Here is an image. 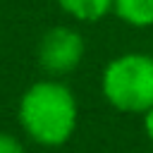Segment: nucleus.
Segmentation results:
<instances>
[{
	"mask_svg": "<svg viewBox=\"0 0 153 153\" xmlns=\"http://www.w3.org/2000/svg\"><path fill=\"white\" fill-rule=\"evenodd\" d=\"M84 57H86V38L74 26L57 24V26H50L38 38V45H36L38 67L53 79H62L76 72Z\"/></svg>",
	"mask_w": 153,
	"mask_h": 153,
	"instance_id": "obj_3",
	"label": "nucleus"
},
{
	"mask_svg": "<svg viewBox=\"0 0 153 153\" xmlns=\"http://www.w3.org/2000/svg\"><path fill=\"white\" fill-rule=\"evenodd\" d=\"M57 7L79 24H96L112 14L115 0H55Z\"/></svg>",
	"mask_w": 153,
	"mask_h": 153,
	"instance_id": "obj_4",
	"label": "nucleus"
},
{
	"mask_svg": "<svg viewBox=\"0 0 153 153\" xmlns=\"http://www.w3.org/2000/svg\"><path fill=\"white\" fill-rule=\"evenodd\" d=\"M103 98L124 115H143L153 108V55L122 53L115 55L100 74Z\"/></svg>",
	"mask_w": 153,
	"mask_h": 153,
	"instance_id": "obj_2",
	"label": "nucleus"
},
{
	"mask_svg": "<svg viewBox=\"0 0 153 153\" xmlns=\"http://www.w3.org/2000/svg\"><path fill=\"white\" fill-rule=\"evenodd\" d=\"M17 120L33 143L60 148L76 131L79 103L65 81L45 76L24 88L17 105Z\"/></svg>",
	"mask_w": 153,
	"mask_h": 153,
	"instance_id": "obj_1",
	"label": "nucleus"
},
{
	"mask_svg": "<svg viewBox=\"0 0 153 153\" xmlns=\"http://www.w3.org/2000/svg\"><path fill=\"white\" fill-rule=\"evenodd\" d=\"M112 14L131 29L153 26V0H115Z\"/></svg>",
	"mask_w": 153,
	"mask_h": 153,
	"instance_id": "obj_5",
	"label": "nucleus"
},
{
	"mask_svg": "<svg viewBox=\"0 0 153 153\" xmlns=\"http://www.w3.org/2000/svg\"><path fill=\"white\" fill-rule=\"evenodd\" d=\"M0 153H26V148L14 134L0 131Z\"/></svg>",
	"mask_w": 153,
	"mask_h": 153,
	"instance_id": "obj_6",
	"label": "nucleus"
},
{
	"mask_svg": "<svg viewBox=\"0 0 153 153\" xmlns=\"http://www.w3.org/2000/svg\"><path fill=\"white\" fill-rule=\"evenodd\" d=\"M141 117H143V134H146V136H148V141L153 143V108H151V110H146Z\"/></svg>",
	"mask_w": 153,
	"mask_h": 153,
	"instance_id": "obj_7",
	"label": "nucleus"
}]
</instances>
